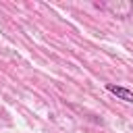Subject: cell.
I'll use <instances>...</instances> for the list:
<instances>
[{
  "label": "cell",
  "mask_w": 133,
  "mask_h": 133,
  "mask_svg": "<svg viewBox=\"0 0 133 133\" xmlns=\"http://www.w3.org/2000/svg\"><path fill=\"white\" fill-rule=\"evenodd\" d=\"M106 91H110L112 96H116V98H118V100H123V102L133 104V89H129V87H125V85L106 83Z\"/></svg>",
  "instance_id": "obj_1"
},
{
  "label": "cell",
  "mask_w": 133,
  "mask_h": 133,
  "mask_svg": "<svg viewBox=\"0 0 133 133\" xmlns=\"http://www.w3.org/2000/svg\"><path fill=\"white\" fill-rule=\"evenodd\" d=\"M106 8L112 12V15H116V17H127L131 10H133V4L131 2H108L106 4Z\"/></svg>",
  "instance_id": "obj_2"
}]
</instances>
